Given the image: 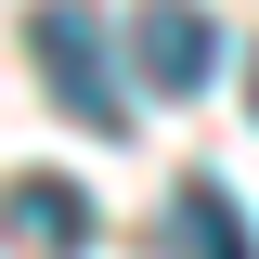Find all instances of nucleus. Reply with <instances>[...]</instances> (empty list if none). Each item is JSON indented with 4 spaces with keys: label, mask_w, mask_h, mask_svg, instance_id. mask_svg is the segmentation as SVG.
Wrapping results in <instances>:
<instances>
[{
    "label": "nucleus",
    "mask_w": 259,
    "mask_h": 259,
    "mask_svg": "<svg viewBox=\"0 0 259 259\" xmlns=\"http://www.w3.org/2000/svg\"><path fill=\"white\" fill-rule=\"evenodd\" d=\"M26 52H39V78L65 91L78 130H130V65L104 52V26L78 13V0H39V13H26Z\"/></svg>",
    "instance_id": "1"
},
{
    "label": "nucleus",
    "mask_w": 259,
    "mask_h": 259,
    "mask_svg": "<svg viewBox=\"0 0 259 259\" xmlns=\"http://www.w3.org/2000/svg\"><path fill=\"white\" fill-rule=\"evenodd\" d=\"M130 78H143V91H207V78H221V26H207V13H194V0H143V13H130Z\"/></svg>",
    "instance_id": "2"
},
{
    "label": "nucleus",
    "mask_w": 259,
    "mask_h": 259,
    "mask_svg": "<svg viewBox=\"0 0 259 259\" xmlns=\"http://www.w3.org/2000/svg\"><path fill=\"white\" fill-rule=\"evenodd\" d=\"M168 259H259L246 246V207H233L221 182H182L168 194Z\"/></svg>",
    "instance_id": "3"
},
{
    "label": "nucleus",
    "mask_w": 259,
    "mask_h": 259,
    "mask_svg": "<svg viewBox=\"0 0 259 259\" xmlns=\"http://www.w3.org/2000/svg\"><path fill=\"white\" fill-rule=\"evenodd\" d=\"M0 221H13V233H26V246H78V233H91V194H78V182H52V168H39V182H13V194H0Z\"/></svg>",
    "instance_id": "4"
}]
</instances>
